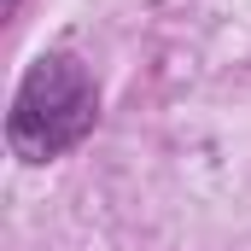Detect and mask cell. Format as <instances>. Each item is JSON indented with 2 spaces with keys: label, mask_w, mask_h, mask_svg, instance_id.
I'll return each mask as SVG.
<instances>
[{
  "label": "cell",
  "mask_w": 251,
  "mask_h": 251,
  "mask_svg": "<svg viewBox=\"0 0 251 251\" xmlns=\"http://www.w3.org/2000/svg\"><path fill=\"white\" fill-rule=\"evenodd\" d=\"M100 117V94H94V76L70 53H41V59L24 70L18 94H12V111H6V140L18 158L29 164H47L70 152Z\"/></svg>",
  "instance_id": "obj_1"
}]
</instances>
